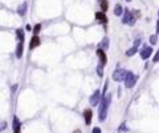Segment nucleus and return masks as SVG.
I'll return each instance as SVG.
<instances>
[{
  "mask_svg": "<svg viewBox=\"0 0 159 133\" xmlns=\"http://www.w3.org/2000/svg\"><path fill=\"white\" fill-rule=\"evenodd\" d=\"M110 101H112V95L108 94V96L104 95L101 97V101H100V121H105L106 116H108V109H109V105H110Z\"/></svg>",
  "mask_w": 159,
  "mask_h": 133,
  "instance_id": "1",
  "label": "nucleus"
},
{
  "mask_svg": "<svg viewBox=\"0 0 159 133\" xmlns=\"http://www.w3.org/2000/svg\"><path fill=\"white\" fill-rule=\"evenodd\" d=\"M137 81H138V77H137L134 73L127 71L126 78H125V81H123V82H125V86H126L127 88H131V87H134V86H135Z\"/></svg>",
  "mask_w": 159,
  "mask_h": 133,
  "instance_id": "2",
  "label": "nucleus"
},
{
  "mask_svg": "<svg viewBox=\"0 0 159 133\" xmlns=\"http://www.w3.org/2000/svg\"><path fill=\"white\" fill-rule=\"evenodd\" d=\"M126 74H127V71L125 69H116L113 73V79L116 82H122V81H125Z\"/></svg>",
  "mask_w": 159,
  "mask_h": 133,
  "instance_id": "3",
  "label": "nucleus"
},
{
  "mask_svg": "<svg viewBox=\"0 0 159 133\" xmlns=\"http://www.w3.org/2000/svg\"><path fill=\"white\" fill-rule=\"evenodd\" d=\"M122 23L123 24H129V25H134L135 24V16L132 15L129 10H125V12H123Z\"/></svg>",
  "mask_w": 159,
  "mask_h": 133,
  "instance_id": "4",
  "label": "nucleus"
},
{
  "mask_svg": "<svg viewBox=\"0 0 159 133\" xmlns=\"http://www.w3.org/2000/svg\"><path fill=\"white\" fill-rule=\"evenodd\" d=\"M101 97H102V95H101V91L100 90H96L94 91V94H93L90 96V99H89V103L90 105H97V104H100V101H101Z\"/></svg>",
  "mask_w": 159,
  "mask_h": 133,
  "instance_id": "5",
  "label": "nucleus"
},
{
  "mask_svg": "<svg viewBox=\"0 0 159 133\" xmlns=\"http://www.w3.org/2000/svg\"><path fill=\"white\" fill-rule=\"evenodd\" d=\"M97 55H98V58H100L101 65L105 66V65H106V62H108V57H106L105 50H102V49H98V50H97Z\"/></svg>",
  "mask_w": 159,
  "mask_h": 133,
  "instance_id": "6",
  "label": "nucleus"
},
{
  "mask_svg": "<svg viewBox=\"0 0 159 133\" xmlns=\"http://www.w3.org/2000/svg\"><path fill=\"white\" fill-rule=\"evenodd\" d=\"M92 117H93V112H92L90 108H88V109L84 111V119H85L86 125H90V124H92Z\"/></svg>",
  "mask_w": 159,
  "mask_h": 133,
  "instance_id": "7",
  "label": "nucleus"
},
{
  "mask_svg": "<svg viewBox=\"0 0 159 133\" xmlns=\"http://www.w3.org/2000/svg\"><path fill=\"white\" fill-rule=\"evenodd\" d=\"M151 53H153V49L150 48V46H145L142 49V51H141V58L142 59H147L150 55H151Z\"/></svg>",
  "mask_w": 159,
  "mask_h": 133,
  "instance_id": "8",
  "label": "nucleus"
},
{
  "mask_svg": "<svg viewBox=\"0 0 159 133\" xmlns=\"http://www.w3.org/2000/svg\"><path fill=\"white\" fill-rule=\"evenodd\" d=\"M20 129H21L20 120L17 116H15L13 117V133H20Z\"/></svg>",
  "mask_w": 159,
  "mask_h": 133,
  "instance_id": "9",
  "label": "nucleus"
},
{
  "mask_svg": "<svg viewBox=\"0 0 159 133\" xmlns=\"http://www.w3.org/2000/svg\"><path fill=\"white\" fill-rule=\"evenodd\" d=\"M40 38H39V36H33L32 37V40H31V42H29V49L32 50V49H35V48H37L39 45H40Z\"/></svg>",
  "mask_w": 159,
  "mask_h": 133,
  "instance_id": "10",
  "label": "nucleus"
},
{
  "mask_svg": "<svg viewBox=\"0 0 159 133\" xmlns=\"http://www.w3.org/2000/svg\"><path fill=\"white\" fill-rule=\"evenodd\" d=\"M96 19L100 21L101 24H105L106 21H108V19H106V15L104 12H96Z\"/></svg>",
  "mask_w": 159,
  "mask_h": 133,
  "instance_id": "11",
  "label": "nucleus"
},
{
  "mask_svg": "<svg viewBox=\"0 0 159 133\" xmlns=\"http://www.w3.org/2000/svg\"><path fill=\"white\" fill-rule=\"evenodd\" d=\"M26 8H28V4H26V2H24L21 6H19V8H17V13H19L20 16H24L26 13Z\"/></svg>",
  "mask_w": 159,
  "mask_h": 133,
  "instance_id": "12",
  "label": "nucleus"
},
{
  "mask_svg": "<svg viewBox=\"0 0 159 133\" xmlns=\"http://www.w3.org/2000/svg\"><path fill=\"white\" fill-rule=\"evenodd\" d=\"M23 49H24L23 42L17 44V48H16V57L17 58H21V55H23Z\"/></svg>",
  "mask_w": 159,
  "mask_h": 133,
  "instance_id": "13",
  "label": "nucleus"
},
{
  "mask_svg": "<svg viewBox=\"0 0 159 133\" xmlns=\"http://www.w3.org/2000/svg\"><path fill=\"white\" fill-rule=\"evenodd\" d=\"M122 12H123L122 6H121V4H117V6L114 7V15H116V16H121Z\"/></svg>",
  "mask_w": 159,
  "mask_h": 133,
  "instance_id": "14",
  "label": "nucleus"
},
{
  "mask_svg": "<svg viewBox=\"0 0 159 133\" xmlns=\"http://www.w3.org/2000/svg\"><path fill=\"white\" fill-rule=\"evenodd\" d=\"M16 36H17V38H19V42H24V30L23 29H17Z\"/></svg>",
  "mask_w": 159,
  "mask_h": 133,
  "instance_id": "15",
  "label": "nucleus"
},
{
  "mask_svg": "<svg viewBox=\"0 0 159 133\" xmlns=\"http://www.w3.org/2000/svg\"><path fill=\"white\" fill-rule=\"evenodd\" d=\"M109 48V38L106 37L102 40V42L100 44V49H102V50H105V49H108Z\"/></svg>",
  "mask_w": 159,
  "mask_h": 133,
  "instance_id": "16",
  "label": "nucleus"
},
{
  "mask_svg": "<svg viewBox=\"0 0 159 133\" xmlns=\"http://www.w3.org/2000/svg\"><path fill=\"white\" fill-rule=\"evenodd\" d=\"M137 50H138V48H137V46H132V48H130L129 50L126 51V55H127V57H131V55H134L135 53H137Z\"/></svg>",
  "mask_w": 159,
  "mask_h": 133,
  "instance_id": "17",
  "label": "nucleus"
},
{
  "mask_svg": "<svg viewBox=\"0 0 159 133\" xmlns=\"http://www.w3.org/2000/svg\"><path fill=\"white\" fill-rule=\"evenodd\" d=\"M108 7H109V4H108V2H106V0H101V10H102V11H101V12H106V11H108Z\"/></svg>",
  "mask_w": 159,
  "mask_h": 133,
  "instance_id": "18",
  "label": "nucleus"
},
{
  "mask_svg": "<svg viewBox=\"0 0 159 133\" xmlns=\"http://www.w3.org/2000/svg\"><path fill=\"white\" fill-rule=\"evenodd\" d=\"M97 74H98V77H104V66L102 65L97 66Z\"/></svg>",
  "mask_w": 159,
  "mask_h": 133,
  "instance_id": "19",
  "label": "nucleus"
},
{
  "mask_svg": "<svg viewBox=\"0 0 159 133\" xmlns=\"http://www.w3.org/2000/svg\"><path fill=\"white\" fill-rule=\"evenodd\" d=\"M40 29H41V24H36V25H35V28H33V33H35V36H37V34H39Z\"/></svg>",
  "mask_w": 159,
  "mask_h": 133,
  "instance_id": "20",
  "label": "nucleus"
},
{
  "mask_svg": "<svg viewBox=\"0 0 159 133\" xmlns=\"http://www.w3.org/2000/svg\"><path fill=\"white\" fill-rule=\"evenodd\" d=\"M157 42H158V38H157V36H155V34H153V36L150 37V44H151V45H155Z\"/></svg>",
  "mask_w": 159,
  "mask_h": 133,
  "instance_id": "21",
  "label": "nucleus"
},
{
  "mask_svg": "<svg viewBox=\"0 0 159 133\" xmlns=\"http://www.w3.org/2000/svg\"><path fill=\"white\" fill-rule=\"evenodd\" d=\"M7 128V123L6 121H0V132H3Z\"/></svg>",
  "mask_w": 159,
  "mask_h": 133,
  "instance_id": "22",
  "label": "nucleus"
},
{
  "mask_svg": "<svg viewBox=\"0 0 159 133\" xmlns=\"http://www.w3.org/2000/svg\"><path fill=\"white\" fill-rule=\"evenodd\" d=\"M123 131H127V128H126V124H125V123L121 124V127H119V132H123Z\"/></svg>",
  "mask_w": 159,
  "mask_h": 133,
  "instance_id": "23",
  "label": "nucleus"
},
{
  "mask_svg": "<svg viewBox=\"0 0 159 133\" xmlns=\"http://www.w3.org/2000/svg\"><path fill=\"white\" fill-rule=\"evenodd\" d=\"M153 62H155V63H157V62H159V50L157 51V54H155V57H154Z\"/></svg>",
  "mask_w": 159,
  "mask_h": 133,
  "instance_id": "24",
  "label": "nucleus"
},
{
  "mask_svg": "<svg viewBox=\"0 0 159 133\" xmlns=\"http://www.w3.org/2000/svg\"><path fill=\"white\" fill-rule=\"evenodd\" d=\"M92 133H101V129L98 127H96V128H93V131H92Z\"/></svg>",
  "mask_w": 159,
  "mask_h": 133,
  "instance_id": "25",
  "label": "nucleus"
},
{
  "mask_svg": "<svg viewBox=\"0 0 159 133\" xmlns=\"http://www.w3.org/2000/svg\"><path fill=\"white\" fill-rule=\"evenodd\" d=\"M139 44H141V40L138 38V40H135V44H134V46H137V48H138L139 46Z\"/></svg>",
  "mask_w": 159,
  "mask_h": 133,
  "instance_id": "26",
  "label": "nucleus"
},
{
  "mask_svg": "<svg viewBox=\"0 0 159 133\" xmlns=\"http://www.w3.org/2000/svg\"><path fill=\"white\" fill-rule=\"evenodd\" d=\"M16 88H17V85H16V86H13V87H12V92H15V90H16Z\"/></svg>",
  "mask_w": 159,
  "mask_h": 133,
  "instance_id": "27",
  "label": "nucleus"
},
{
  "mask_svg": "<svg viewBox=\"0 0 159 133\" xmlns=\"http://www.w3.org/2000/svg\"><path fill=\"white\" fill-rule=\"evenodd\" d=\"M157 30L159 32V20H158V23H157Z\"/></svg>",
  "mask_w": 159,
  "mask_h": 133,
  "instance_id": "28",
  "label": "nucleus"
},
{
  "mask_svg": "<svg viewBox=\"0 0 159 133\" xmlns=\"http://www.w3.org/2000/svg\"><path fill=\"white\" fill-rule=\"evenodd\" d=\"M73 133H82V132H81V131H80V129H76V131H74Z\"/></svg>",
  "mask_w": 159,
  "mask_h": 133,
  "instance_id": "29",
  "label": "nucleus"
},
{
  "mask_svg": "<svg viewBox=\"0 0 159 133\" xmlns=\"http://www.w3.org/2000/svg\"><path fill=\"white\" fill-rule=\"evenodd\" d=\"M126 2H131V0H126Z\"/></svg>",
  "mask_w": 159,
  "mask_h": 133,
  "instance_id": "30",
  "label": "nucleus"
},
{
  "mask_svg": "<svg viewBox=\"0 0 159 133\" xmlns=\"http://www.w3.org/2000/svg\"><path fill=\"white\" fill-rule=\"evenodd\" d=\"M158 17H159V11H158Z\"/></svg>",
  "mask_w": 159,
  "mask_h": 133,
  "instance_id": "31",
  "label": "nucleus"
}]
</instances>
